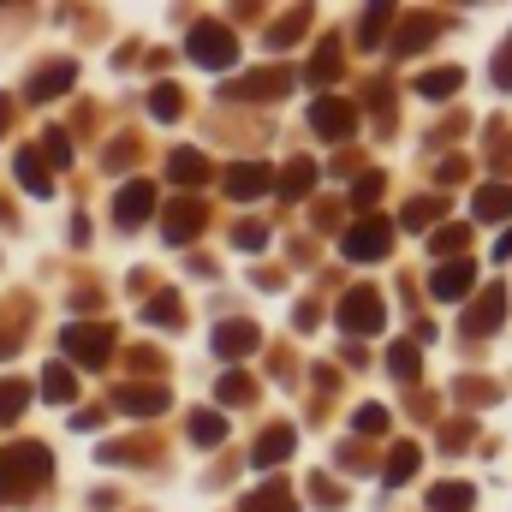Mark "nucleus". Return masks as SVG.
Wrapping results in <instances>:
<instances>
[{"label": "nucleus", "mask_w": 512, "mask_h": 512, "mask_svg": "<svg viewBox=\"0 0 512 512\" xmlns=\"http://www.w3.org/2000/svg\"><path fill=\"white\" fill-rule=\"evenodd\" d=\"M12 495H24V477H18V453H6V459H0V501H12Z\"/></svg>", "instance_id": "obj_28"}, {"label": "nucleus", "mask_w": 512, "mask_h": 512, "mask_svg": "<svg viewBox=\"0 0 512 512\" xmlns=\"http://www.w3.org/2000/svg\"><path fill=\"white\" fill-rule=\"evenodd\" d=\"M6 114H12V102H6V96H0V131H6Z\"/></svg>", "instance_id": "obj_41"}, {"label": "nucleus", "mask_w": 512, "mask_h": 512, "mask_svg": "<svg viewBox=\"0 0 512 512\" xmlns=\"http://www.w3.org/2000/svg\"><path fill=\"white\" fill-rule=\"evenodd\" d=\"M387 310L376 292H346V304H340V328L346 334H382Z\"/></svg>", "instance_id": "obj_3"}, {"label": "nucleus", "mask_w": 512, "mask_h": 512, "mask_svg": "<svg viewBox=\"0 0 512 512\" xmlns=\"http://www.w3.org/2000/svg\"><path fill=\"white\" fill-rule=\"evenodd\" d=\"M256 346H262L256 322H221V328H215V352H221V358H245Z\"/></svg>", "instance_id": "obj_9"}, {"label": "nucleus", "mask_w": 512, "mask_h": 512, "mask_svg": "<svg viewBox=\"0 0 512 512\" xmlns=\"http://www.w3.org/2000/svg\"><path fill=\"white\" fill-rule=\"evenodd\" d=\"M24 405H30V387L24 382H0V423H18Z\"/></svg>", "instance_id": "obj_22"}, {"label": "nucleus", "mask_w": 512, "mask_h": 512, "mask_svg": "<svg viewBox=\"0 0 512 512\" xmlns=\"http://www.w3.org/2000/svg\"><path fill=\"white\" fill-rule=\"evenodd\" d=\"M155 114H161V120H179V90H173V84L155 90Z\"/></svg>", "instance_id": "obj_34"}, {"label": "nucleus", "mask_w": 512, "mask_h": 512, "mask_svg": "<svg viewBox=\"0 0 512 512\" xmlns=\"http://www.w3.org/2000/svg\"><path fill=\"white\" fill-rule=\"evenodd\" d=\"M471 286H477V268H471L465 256H453V262H441V268L429 274V292H435L441 304H465Z\"/></svg>", "instance_id": "obj_4"}, {"label": "nucleus", "mask_w": 512, "mask_h": 512, "mask_svg": "<svg viewBox=\"0 0 512 512\" xmlns=\"http://www.w3.org/2000/svg\"><path fill=\"white\" fill-rule=\"evenodd\" d=\"M429 512H471V489H465V483H441V489L429 495Z\"/></svg>", "instance_id": "obj_21"}, {"label": "nucleus", "mask_w": 512, "mask_h": 512, "mask_svg": "<svg viewBox=\"0 0 512 512\" xmlns=\"http://www.w3.org/2000/svg\"><path fill=\"white\" fill-rule=\"evenodd\" d=\"M191 435H197V441H203V447H215V441H221V435H227V423H221V417H215V411H197V417H191Z\"/></svg>", "instance_id": "obj_26"}, {"label": "nucleus", "mask_w": 512, "mask_h": 512, "mask_svg": "<svg viewBox=\"0 0 512 512\" xmlns=\"http://www.w3.org/2000/svg\"><path fill=\"white\" fill-rule=\"evenodd\" d=\"M495 256H512V233H501V245H495Z\"/></svg>", "instance_id": "obj_40"}, {"label": "nucleus", "mask_w": 512, "mask_h": 512, "mask_svg": "<svg viewBox=\"0 0 512 512\" xmlns=\"http://www.w3.org/2000/svg\"><path fill=\"white\" fill-rule=\"evenodd\" d=\"M149 209H155V185H143V179H131L126 191L114 197V215H120V227H137V221H149Z\"/></svg>", "instance_id": "obj_7"}, {"label": "nucleus", "mask_w": 512, "mask_h": 512, "mask_svg": "<svg viewBox=\"0 0 512 512\" xmlns=\"http://www.w3.org/2000/svg\"><path fill=\"white\" fill-rule=\"evenodd\" d=\"M387 245H393V227H387V221H358V227L340 239V251L352 256V262H376V256H387Z\"/></svg>", "instance_id": "obj_5"}, {"label": "nucleus", "mask_w": 512, "mask_h": 512, "mask_svg": "<svg viewBox=\"0 0 512 512\" xmlns=\"http://www.w3.org/2000/svg\"><path fill=\"white\" fill-rule=\"evenodd\" d=\"M435 30H441V18H429V12H423V18H411V24L399 30V42H393V48H399V60H405V54H417Z\"/></svg>", "instance_id": "obj_18"}, {"label": "nucleus", "mask_w": 512, "mask_h": 512, "mask_svg": "<svg viewBox=\"0 0 512 512\" xmlns=\"http://www.w3.org/2000/svg\"><path fill=\"white\" fill-rule=\"evenodd\" d=\"M42 143H48V161H72V143H66V131L60 126L42 131Z\"/></svg>", "instance_id": "obj_33"}, {"label": "nucleus", "mask_w": 512, "mask_h": 512, "mask_svg": "<svg viewBox=\"0 0 512 512\" xmlns=\"http://www.w3.org/2000/svg\"><path fill=\"white\" fill-rule=\"evenodd\" d=\"M376 197H382V173H364L358 179V203H376Z\"/></svg>", "instance_id": "obj_38"}, {"label": "nucleus", "mask_w": 512, "mask_h": 512, "mask_svg": "<svg viewBox=\"0 0 512 512\" xmlns=\"http://www.w3.org/2000/svg\"><path fill=\"white\" fill-rule=\"evenodd\" d=\"M120 411H131V417L167 411V393H161V387H126V393H120Z\"/></svg>", "instance_id": "obj_17"}, {"label": "nucleus", "mask_w": 512, "mask_h": 512, "mask_svg": "<svg viewBox=\"0 0 512 512\" xmlns=\"http://www.w3.org/2000/svg\"><path fill=\"white\" fill-rule=\"evenodd\" d=\"M197 227H203V209L197 203H173L167 221H161V239L167 245H185V239H197Z\"/></svg>", "instance_id": "obj_11"}, {"label": "nucleus", "mask_w": 512, "mask_h": 512, "mask_svg": "<svg viewBox=\"0 0 512 512\" xmlns=\"http://www.w3.org/2000/svg\"><path fill=\"white\" fill-rule=\"evenodd\" d=\"M358 429H364V435H382V429H387V411H382V405H364V411H358Z\"/></svg>", "instance_id": "obj_36"}, {"label": "nucleus", "mask_w": 512, "mask_h": 512, "mask_svg": "<svg viewBox=\"0 0 512 512\" xmlns=\"http://www.w3.org/2000/svg\"><path fill=\"white\" fill-rule=\"evenodd\" d=\"M417 471V447H399L393 459H387V483H399V477H411Z\"/></svg>", "instance_id": "obj_31"}, {"label": "nucleus", "mask_w": 512, "mask_h": 512, "mask_svg": "<svg viewBox=\"0 0 512 512\" xmlns=\"http://www.w3.org/2000/svg\"><path fill=\"white\" fill-rule=\"evenodd\" d=\"M286 90V72H274V78H251V84H233L227 96H280Z\"/></svg>", "instance_id": "obj_27"}, {"label": "nucleus", "mask_w": 512, "mask_h": 512, "mask_svg": "<svg viewBox=\"0 0 512 512\" xmlns=\"http://www.w3.org/2000/svg\"><path fill=\"white\" fill-rule=\"evenodd\" d=\"M334 72H340V48H334V42H328V48H322V54H316V66H310V78H316V84H328V78H334Z\"/></svg>", "instance_id": "obj_30"}, {"label": "nucleus", "mask_w": 512, "mask_h": 512, "mask_svg": "<svg viewBox=\"0 0 512 512\" xmlns=\"http://www.w3.org/2000/svg\"><path fill=\"white\" fill-rule=\"evenodd\" d=\"M501 316H507V292L495 286L489 298H477V304H471V316H465V334L477 340V334H489V328H501Z\"/></svg>", "instance_id": "obj_12"}, {"label": "nucleus", "mask_w": 512, "mask_h": 512, "mask_svg": "<svg viewBox=\"0 0 512 512\" xmlns=\"http://www.w3.org/2000/svg\"><path fill=\"white\" fill-rule=\"evenodd\" d=\"M387 18H393V6H364V30H358V42H364V48H376V42H382Z\"/></svg>", "instance_id": "obj_24"}, {"label": "nucleus", "mask_w": 512, "mask_h": 512, "mask_svg": "<svg viewBox=\"0 0 512 512\" xmlns=\"http://www.w3.org/2000/svg\"><path fill=\"white\" fill-rule=\"evenodd\" d=\"M441 209H447V203H411V209H405V227H429Z\"/></svg>", "instance_id": "obj_35"}, {"label": "nucleus", "mask_w": 512, "mask_h": 512, "mask_svg": "<svg viewBox=\"0 0 512 512\" xmlns=\"http://www.w3.org/2000/svg\"><path fill=\"white\" fill-rule=\"evenodd\" d=\"M60 346H66L72 364L102 370V364H108V346H114V328H102V322H72V328L60 334Z\"/></svg>", "instance_id": "obj_2"}, {"label": "nucleus", "mask_w": 512, "mask_h": 512, "mask_svg": "<svg viewBox=\"0 0 512 512\" xmlns=\"http://www.w3.org/2000/svg\"><path fill=\"white\" fill-rule=\"evenodd\" d=\"M167 179H173V185H197V179H209V161H203L197 149H173V161H167Z\"/></svg>", "instance_id": "obj_14"}, {"label": "nucleus", "mask_w": 512, "mask_h": 512, "mask_svg": "<svg viewBox=\"0 0 512 512\" xmlns=\"http://www.w3.org/2000/svg\"><path fill=\"white\" fill-rule=\"evenodd\" d=\"M215 393H221V405H245V399H251L256 387H251V382H245V376H227V382L215 387Z\"/></svg>", "instance_id": "obj_32"}, {"label": "nucleus", "mask_w": 512, "mask_h": 512, "mask_svg": "<svg viewBox=\"0 0 512 512\" xmlns=\"http://www.w3.org/2000/svg\"><path fill=\"white\" fill-rule=\"evenodd\" d=\"M310 185H316V167H310V161H292V167L280 173V203H298Z\"/></svg>", "instance_id": "obj_19"}, {"label": "nucleus", "mask_w": 512, "mask_h": 512, "mask_svg": "<svg viewBox=\"0 0 512 512\" xmlns=\"http://www.w3.org/2000/svg\"><path fill=\"white\" fill-rule=\"evenodd\" d=\"M12 173H18V185L30 191V197H48L54 191V179H48V167L30 155V149H18V161H12Z\"/></svg>", "instance_id": "obj_13"}, {"label": "nucleus", "mask_w": 512, "mask_h": 512, "mask_svg": "<svg viewBox=\"0 0 512 512\" xmlns=\"http://www.w3.org/2000/svg\"><path fill=\"white\" fill-rule=\"evenodd\" d=\"M387 364H393V376H405V382L417 376V352H411V346H399V352H393Z\"/></svg>", "instance_id": "obj_37"}, {"label": "nucleus", "mask_w": 512, "mask_h": 512, "mask_svg": "<svg viewBox=\"0 0 512 512\" xmlns=\"http://www.w3.org/2000/svg\"><path fill=\"white\" fill-rule=\"evenodd\" d=\"M286 453H292V429H286V423H274V429L262 435V447H256L251 459H256V471H268V465H280Z\"/></svg>", "instance_id": "obj_15"}, {"label": "nucleus", "mask_w": 512, "mask_h": 512, "mask_svg": "<svg viewBox=\"0 0 512 512\" xmlns=\"http://www.w3.org/2000/svg\"><path fill=\"white\" fill-rule=\"evenodd\" d=\"M268 185H274V173H268L262 161H256V167H251V161H245V167H227V197H239V203L262 197Z\"/></svg>", "instance_id": "obj_8"}, {"label": "nucleus", "mask_w": 512, "mask_h": 512, "mask_svg": "<svg viewBox=\"0 0 512 512\" xmlns=\"http://www.w3.org/2000/svg\"><path fill=\"white\" fill-rule=\"evenodd\" d=\"M185 54H191L203 72H227V66L239 60V42H233V30H227V24H191Z\"/></svg>", "instance_id": "obj_1"}, {"label": "nucleus", "mask_w": 512, "mask_h": 512, "mask_svg": "<svg viewBox=\"0 0 512 512\" xmlns=\"http://www.w3.org/2000/svg\"><path fill=\"white\" fill-rule=\"evenodd\" d=\"M42 393H48L54 405H66V399H78V376H72L66 364H48V370H42Z\"/></svg>", "instance_id": "obj_20"}, {"label": "nucleus", "mask_w": 512, "mask_h": 512, "mask_svg": "<svg viewBox=\"0 0 512 512\" xmlns=\"http://www.w3.org/2000/svg\"><path fill=\"white\" fill-rule=\"evenodd\" d=\"M417 90H423V96H453V90H459V72H453V66H447V72H423Z\"/></svg>", "instance_id": "obj_25"}, {"label": "nucleus", "mask_w": 512, "mask_h": 512, "mask_svg": "<svg viewBox=\"0 0 512 512\" xmlns=\"http://www.w3.org/2000/svg\"><path fill=\"white\" fill-rule=\"evenodd\" d=\"M310 126H316V137L340 143V137H352V131H358V114H352V102H340V96H322V102L310 108Z\"/></svg>", "instance_id": "obj_6"}, {"label": "nucleus", "mask_w": 512, "mask_h": 512, "mask_svg": "<svg viewBox=\"0 0 512 512\" xmlns=\"http://www.w3.org/2000/svg\"><path fill=\"white\" fill-rule=\"evenodd\" d=\"M233 239H239V245H245V251H256V245H262V227H251V221H245V227H239V233H233Z\"/></svg>", "instance_id": "obj_39"}, {"label": "nucleus", "mask_w": 512, "mask_h": 512, "mask_svg": "<svg viewBox=\"0 0 512 512\" xmlns=\"http://www.w3.org/2000/svg\"><path fill=\"white\" fill-rule=\"evenodd\" d=\"M471 221H512V185H483L477 197H471Z\"/></svg>", "instance_id": "obj_10"}, {"label": "nucleus", "mask_w": 512, "mask_h": 512, "mask_svg": "<svg viewBox=\"0 0 512 512\" xmlns=\"http://www.w3.org/2000/svg\"><path fill=\"white\" fill-rule=\"evenodd\" d=\"M245 512H298V501L286 489H256L251 501H245Z\"/></svg>", "instance_id": "obj_23"}, {"label": "nucleus", "mask_w": 512, "mask_h": 512, "mask_svg": "<svg viewBox=\"0 0 512 512\" xmlns=\"http://www.w3.org/2000/svg\"><path fill=\"white\" fill-rule=\"evenodd\" d=\"M72 78H78V72H72V60H60V66H48V72H42V78L30 84V102H48V96H60V90H72Z\"/></svg>", "instance_id": "obj_16"}, {"label": "nucleus", "mask_w": 512, "mask_h": 512, "mask_svg": "<svg viewBox=\"0 0 512 512\" xmlns=\"http://www.w3.org/2000/svg\"><path fill=\"white\" fill-rule=\"evenodd\" d=\"M429 245H435V251L447 256V262H453V256L465 251V227H441V233H435V239H429Z\"/></svg>", "instance_id": "obj_29"}]
</instances>
